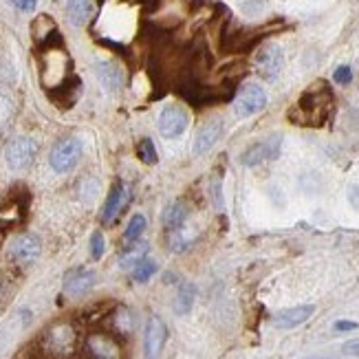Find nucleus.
Masks as SVG:
<instances>
[{"label": "nucleus", "instance_id": "nucleus-10", "mask_svg": "<svg viewBox=\"0 0 359 359\" xmlns=\"http://www.w3.org/2000/svg\"><path fill=\"white\" fill-rule=\"evenodd\" d=\"M40 252H42L40 238L34 236V233H22V236H18V238L11 243V249H9L11 258L18 262V264H31V262H36L38 256H40Z\"/></svg>", "mask_w": 359, "mask_h": 359}, {"label": "nucleus", "instance_id": "nucleus-25", "mask_svg": "<svg viewBox=\"0 0 359 359\" xmlns=\"http://www.w3.org/2000/svg\"><path fill=\"white\" fill-rule=\"evenodd\" d=\"M333 80H335L337 84H348V82L353 80V69H351V67H346V65L337 67V69H335V73H333Z\"/></svg>", "mask_w": 359, "mask_h": 359}, {"label": "nucleus", "instance_id": "nucleus-6", "mask_svg": "<svg viewBox=\"0 0 359 359\" xmlns=\"http://www.w3.org/2000/svg\"><path fill=\"white\" fill-rule=\"evenodd\" d=\"M280 148H283V135H269L267 139H262V142L249 146L245 150V154L241 157V163L247 165V168H256L264 161H271L280 154Z\"/></svg>", "mask_w": 359, "mask_h": 359}, {"label": "nucleus", "instance_id": "nucleus-4", "mask_svg": "<svg viewBox=\"0 0 359 359\" xmlns=\"http://www.w3.org/2000/svg\"><path fill=\"white\" fill-rule=\"evenodd\" d=\"M264 106H267V93H264V88L258 84H245L238 90L236 102H233V113L241 119H247L264 111Z\"/></svg>", "mask_w": 359, "mask_h": 359}, {"label": "nucleus", "instance_id": "nucleus-26", "mask_svg": "<svg viewBox=\"0 0 359 359\" xmlns=\"http://www.w3.org/2000/svg\"><path fill=\"white\" fill-rule=\"evenodd\" d=\"M11 5L18 9V11H34L38 0H11Z\"/></svg>", "mask_w": 359, "mask_h": 359}, {"label": "nucleus", "instance_id": "nucleus-27", "mask_svg": "<svg viewBox=\"0 0 359 359\" xmlns=\"http://www.w3.org/2000/svg\"><path fill=\"white\" fill-rule=\"evenodd\" d=\"M333 329H335V331H339V333H346V331H355V329H359V324H357V322H351V320H337Z\"/></svg>", "mask_w": 359, "mask_h": 359}, {"label": "nucleus", "instance_id": "nucleus-14", "mask_svg": "<svg viewBox=\"0 0 359 359\" xmlns=\"http://www.w3.org/2000/svg\"><path fill=\"white\" fill-rule=\"evenodd\" d=\"M95 73H97V80L102 82V86L108 93L121 90V86H123V71H121V67L115 65V62H97Z\"/></svg>", "mask_w": 359, "mask_h": 359}, {"label": "nucleus", "instance_id": "nucleus-1", "mask_svg": "<svg viewBox=\"0 0 359 359\" xmlns=\"http://www.w3.org/2000/svg\"><path fill=\"white\" fill-rule=\"evenodd\" d=\"M42 348L53 359H69L77 351V331L71 322H57L44 331Z\"/></svg>", "mask_w": 359, "mask_h": 359}, {"label": "nucleus", "instance_id": "nucleus-2", "mask_svg": "<svg viewBox=\"0 0 359 359\" xmlns=\"http://www.w3.org/2000/svg\"><path fill=\"white\" fill-rule=\"evenodd\" d=\"M80 159H82V142L77 137L60 139L49 154V163L57 175L71 172V170L80 163Z\"/></svg>", "mask_w": 359, "mask_h": 359}, {"label": "nucleus", "instance_id": "nucleus-15", "mask_svg": "<svg viewBox=\"0 0 359 359\" xmlns=\"http://www.w3.org/2000/svg\"><path fill=\"white\" fill-rule=\"evenodd\" d=\"M126 201H128V192H126V185L123 183H117L111 194H108L106 198V205L102 210V221L104 223H111L115 221V218L119 216V212L123 210V205H126Z\"/></svg>", "mask_w": 359, "mask_h": 359}, {"label": "nucleus", "instance_id": "nucleus-12", "mask_svg": "<svg viewBox=\"0 0 359 359\" xmlns=\"http://www.w3.org/2000/svg\"><path fill=\"white\" fill-rule=\"evenodd\" d=\"M221 135H223V121L221 119H210L205 126H201V130L194 139V154L196 157L210 152L218 144Z\"/></svg>", "mask_w": 359, "mask_h": 359}, {"label": "nucleus", "instance_id": "nucleus-19", "mask_svg": "<svg viewBox=\"0 0 359 359\" xmlns=\"http://www.w3.org/2000/svg\"><path fill=\"white\" fill-rule=\"evenodd\" d=\"M148 249H150V247H148L146 241H142V238L133 241L126 249H123V254H121V258H119V267H121V269L135 267V264H137L139 260H144V258H146Z\"/></svg>", "mask_w": 359, "mask_h": 359}, {"label": "nucleus", "instance_id": "nucleus-11", "mask_svg": "<svg viewBox=\"0 0 359 359\" xmlns=\"http://www.w3.org/2000/svg\"><path fill=\"white\" fill-rule=\"evenodd\" d=\"M95 287V271L90 269H73L65 278V293L71 298H80Z\"/></svg>", "mask_w": 359, "mask_h": 359}, {"label": "nucleus", "instance_id": "nucleus-9", "mask_svg": "<svg viewBox=\"0 0 359 359\" xmlns=\"http://www.w3.org/2000/svg\"><path fill=\"white\" fill-rule=\"evenodd\" d=\"M86 353L90 359H121V348L117 339L106 333H93L86 339Z\"/></svg>", "mask_w": 359, "mask_h": 359}, {"label": "nucleus", "instance_id": "nucleus-18", "mask_svg": "<svg viewBox=\"0 0 359 359\" xmlns=\"http://www.w3.org/2000/svg\"><path fill=\"white\" fill-rule=\"evenodd\" d=\"M187 221V208L185 203L177 201L172 205H168L165 212H163V227L168 231H179Z\"/></svg>", "mask_w": 359, "mask_h": 359}, {"label": "nucleus", "instance_id": "nucleus-21", "mask_svg": "<svg viewBox=\"0 0 359 359\" xmlns=\"http://www.w3.org/2000/svg\"><path fill=\"white\" fill-rule=\"evenodd\" d=\"M144 229H146V216H144V214H135V216L130 218V223H128L126 231H123V241H126V243H133V241H137V238H142Z\"/></svg>", "mask_w": 359, "mask_h": 359}, {"label": "nucleus", "instance_id": "nucleus-8", "mask_svg": "<svg viewBox=\"0 0 359 359\" xmlns=\"http://www.w3.org/2000/svg\"><path fill=\"white\" fill-rule=\"evenodd\" d=\"M285 67V51L278 44H267L262 46L256 55V71L264 80H276Z\"/></svg>", "mask_w": 359, "mask_h": 359}, {"label": "nucleus", "instance_id": "nucleus-22", "mask_svg": "<svg viewBox=\"0 0 359 359\" xmlns=\"http://www.w3.org/2000/svg\"><path fill=\"white\" fill-rule=\"evenodd\" d=\"M133 324H135V320H133V313H130L128 309L121 306V309L115 311V329L119 333H123V335L130 333L133 331Z\"/></svg>", "mask_w": 359, "mask_h": 359}, {"label": "nucleus", "instance_id": "nucleus-23", "mask_svg": "<svg viewBox=\"0 0 359 359\" xmlns=\"http://www.w3.org/2000/svg\"><path fill=\"white\" fill-rule=\"evenodd\" d=\"M139 159L148 165L157 163V148H154V142L150 137L142 139V144H139Z\"/></svg>", "mask_w": 359, "mask_h": 359}, {"label": "nucleus", "instance_id": "nucleus-5", "mask_svg": "<svg viewBox=\"0 0 359 359\" xmlns=\"http://www.w3.org/2000/svg\"><path fill=\"white\" fill-rule=\"evenodd\" d=\"M190 126V113L181 104H168L159 115V133L165 139H179Z\"/></svg>", "mask_w": 359, "mask_h": 359}, {"label": "nucleus", "instance_id": "nucleus-16", "mask_svg": "<svg viewBox=\"0 0 359 359\" xmlns=\"http://www.w3.org/2000/svg\"><path fill=\"white\" fill-rule=\"evenodd\" d=\"M196 300V287L192 283H183L177 293H175V300H172V309L177 316H187L194 306Z\"/></svg>", "mask_w": 359, "mask_h": 359}, {"label": "nucleus", "instance_id": "nucleus-20", "mask_svg": "<svg viewBox=\"0 0 359 359\" xmlns=\"http://www.w3.org/2000/svg\"><path fill=\"white\" fill-rule=\"evenodd\" d=\"M157 273V262H154L152 258H144V260H139L135 264V269H133V278H135V283H148V280Z\"/></svg>", "mask_w": 359, "mask_h": 359}, {"label": "nucleus", "instance_id": "nucleus-13", "mask_svg": "<svg viewBox=\"0 0 359 359\" xmlns=\"http://www.w3.org/2000/svg\"><path fill=\"white\" fill-rule=\"evenodd\" d=\"M316 313V306L313 304H302V306H293V309H285L273 318V326L278 329H295V326L304 324L311 316Z\"/></svg>", "mask_w": 359, "mask_h": 359}, {"label": "nucleus", "instance_id": "nucleus-3", "mask_svg": "<svg viewBox=\"0 0 359 359\" xmlns=\"http://www.w3.org/2000/svg\"><path fill=\"white\" fill-rule=\"evenodd\" d=\"M36 154H38L36 139L15 137L5 148V161H7L9 170H15V172H18V170H25V168H29L31 163H34Z\"/></svg>", "mask_w": 359, "mask_h": 359}, {"label": "nucleus", "instance_id": "nucleus-24", "mask_svg": "<svg viewBox=\"0 0 359 359\" xmlns=\"http://www.w3.org/2000/svg\"><path fill=\"white\" fill-rule=\"evenodd\" d=\"M90 256L100 260L104 256V233L102 231H95L90 236Z\"/></svg>", "mask_w": 359, "mask_h": 359}, {"label": "nucleus", "instance_id": "nucleus-7", "mask_svg": "<svg viewBox=\"0 0 359 359\" xmlns=\"http://www.w3.org/2000/svg\"><path fill=\"white\" fill-rule=\"evenodd\" d=\"M168 341V326L159 316H150L144 333V353L146 359H159Z\"/></svg>", "mask_w": 359, "mask_h": 359}, {"label": "nucleus", "instance_id": "nucleus-28", "mask_svg": "<svg viewBox=\"0 0 359 359\" xmlns=\"http://www.w3.org/2000/svg\"><path fill=\"white\" fill-rule=\"evenodd\" d=\"M344 351L346 355H353V357H359V339H353V341H346L344 344Z\"/></svg>", "mask_w": 359, "mask_h": 359}, {"label": "nucleus", "instance_id": "nucleus-17", "mask_svg": "<svg viewBox=\"0 0 359 359\" xmlns=\"http://www.w3.org/2000/svg\"><path fill=\"white\" fill-rule=\"evenodd\" d=\"M93 15L90 0H69L67 3V18L75 27H84Z\"/></svg>", "mask_w": 359, "mask_h": 359}, {"label": "nucleus", "instance_id": "nucleus-29", "mask_svg": "<svg viewBox=\"0 0 359 359\" xmlns=\"http://www.w3.org/2000/svg\"><path fill=\"white\" fill-rule=\"evenodd\" d=\"M348 198H351L353 205L359 210V185H353V187H351V194H348Z\"/></svg>", "mask_w": 359, "mask_h": 359}]
</instances>
